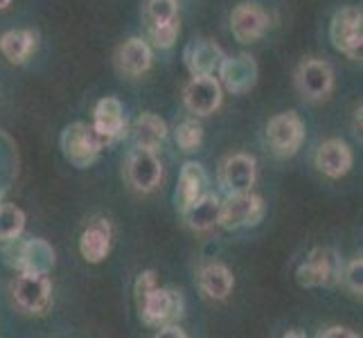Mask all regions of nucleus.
<instances>
[{
  "instance_id": "1",
  "label": "nucleus",
  "mask_w": 363,
  "mask_h": 338,
  "mask_svg": "<svg viewBox=\"0 0 363 338\" xmlns=\"http://www.w3.org/2000/svg\"><path fill=\"white\" fill-rule=\"evenodd\" d=\"M104 147L106 142L102 140V135L89 122H74L61 133V152H64L70 165L79 169L93 165Z\"/></svg>"
},
{
  "instance_id": "2",
  "label": "nucleus",
  "mask_w": 363,
  "mask_h": 338,
  "mask_svg": "<svg viewBox=\"0 0 363 338\" xmlns=\"http://www.w3.org/2000/svg\"><path fill=\"white\" fill-rule=\"evenodd\" d=\"M5 259L18 273H50L55 266V248L45 240H9L5 246Z\"/></svg>"
},
{
  "instance_id": "3",
  "label": "nucleus",
  "mask_w": 363,
  "mask_h": 338,
  "mask_svg": "<svg viewBox=\"0 0 363 338\" xmlns=\"http://www.w3.org/2000/svg\"><path fill=\"white\" fill-rule=\"evenodd\" d=\"M332 45L352 61L363 57V14L359 7H343L330 23Z\"/></svg>"
},
{
  "instance_id": "4",
  "label": "nucleus",
  "mask_w": 363,
  "mask_h": 338,
  "mask_svg": "<svg viewBox=\"0 0 363 338\" xmlns=\"http://www.w3.org/2000/svg\"><path fill=\"white\" fill-rule=\"evenodd\" d=\"M11 298L30 316H43L52 305V282L48 273H18L11 282Z\"/></svg>"
},
{
  "instance_id": "5",
  "label": "nucleus",
  "mask_w": 363,
  "mask_h": 338,
  "mask_svg": "<svg viewBox=\"0 0 363 338\" xmlns=\"http://www.w3.org/2000/svg\"><path fill=\"white\" fill-rule=\"evenodd\" d=\"M343 264L341 257L330 248H314L307 255V259L298 266L296 280L305 289H314V286H332L341 282Z\"/></svg>"
},
{
  "instance_id": "6",
  "label": "nucleus",
  "mask_w": 363,
  "mask_h": 338,
  "mask_svg": "<svg viewBox=\"0 0 363 338\" xmlns=\"http://www.w3.org/2000/svg\"><path fill=\"white\" fill-rule=\"evenodd\" d=\"M267 140L278 158H291L305 140V124L298 113L286 111L273 116L267 124Z\"/></svg>"
},
{
  "instance_id": "7",
  "label": "nucleus",
  "mask_w": 363,
  "mask_h": 338,
  "mask_svg": "<svg viewBox=\"0 0 363 338\" xmlns=\"http://www.w3.org/2000/svg\"><path fill=\"white\" fill-rule=\"evenodd\" d=\"M140 318L149 327H162V325L177 322L183 314V295L174 289L154 286L143 300H138Z\"/></svg>"
},
{
  "instance_id": "8",
  "label": "nucleus",
  "mask_w": 363,
  "mask_h": 338,
  "mask_svg": "<svg viewBox=\"0 0 363 338\" xmlns=\"http://www.w3.org/2000/svg\"><path fill=\"white\" fill-rule=\"evenodd\" d=\"M264 217V201L253 192L230 194L219 208V221L226 230L253 228Z\"/></svg>"
},
{
  "instance_id": "9",
  "label": "nucleus",
  "mask_w": 363,
  "mask_h": 338,
  "mask_svg": "<svg viewBox=\"0 0 363 338\" xmlns=\"http://www.w3.org/2000/svg\"><path fill=\"white\" fill-rule=\"evenodd\" d=\"M127 176L129 183L133 185V190L138 192L147 194L156 190L162 179V165L156 158L154 149H143V147L133 149L127 160Z\"/></svg>"
},
{
  "instance_id": "10",
  "label": "nucleus",
  "mask_w": 363,
  "mask_h": 338,
  "mask_svg": "<svg viewBox=\"0 0 363 338\" xmlns=\"http://www.w3.org/2000/svg\"><path fill=\"white\" fill-rule=\"evenodd\" d=\"M298 91L303 93V97L316 102V99L328 97L334 89V70L328 61L323 59H309L303 66L298 68L296 74Z\"/></svg>"
},
{
  "instance_id": "11",
  "label": "nucleus",
  "mask_w": 363,
  "mask_h": 338,
  "mask_svg": "<svg viewBox=\"0 0 363 338\" xmlns=\"http://www.w3.org/2000/svg\"><path fill=\"white\" fill-rule=\"evenodd\" d=\"M183 102L194 116H210L221 106V84L212 74L192 77L183 91Z\"/></svg>"
},
{
  "instance_id": "12",
  "label": "nucleus",
  "mask_w": 363,
  "mask_h": 338,
  "mask_svg": "<svg viewBox=\"0 0 363 338\" xmlns=\"http://www.w3.org/2000/svg\"><path fill=\"white\" fill-rule=\"evenodd\" d=\"M269 16L257 3H240L230 14V32L240 43H253L267 34Z\"/></svg>"
},
{
  "instance_id": "13",
  "label": "nucleus",
  "mask_w": 363,
  "mask_h": 338,
  "mask_svg": "<svg viewBox=\"0 0 363 338\" xmlns=\"http://www.w3.org/2000/svg\"><path fill=\"white\" fill-rule=\"evenodd\" d=\"M255 176H257V162L248 154L228 156L223 160L221 171H219V181L228 194L248 192L255 183Z\"/></svg>"
},
{
  "instance_id": "14",
  "label": "nucleus",
  "mask_w": 363,
  "mask_h": 338,
  "mask_svg": "<svg viewBox=\"0 0 363 338\" xmlns=\"http://www.w3.org/2000/svg\"><path fill=\"white\" fill-rule=\"evenodd\" d=\"M93 127L99 135H102L106 147L113 145L116 140H120V137L124 135V131H127V116H124V106L118 97L99 99L97 106H95Z\"/></svg>"
},
{
  "instance_id": "15",
  "label": "nucleus",
  "mask_w": 363,
  "mask_h": 338,
  "mask_svg": "<svg viewBox=\"0 0 363 338\" xmlns=\"http://www.w3.org/2000/svg\"><path fill=\"white\" fill-rule=\"evenodd\" d=\"M352 149L341 137H330L325 140L316 152V167L328 179H343L352 169Z\"/></svg>"
},
{
  "instance_id": "16",
  "label": "nucleus",
  "mask_w": 363,
  "mask_h": 338,
  "mask_svg": "<svg viewBox=\"0 0 363 338\" xmlns=\"http://www.w3.org/2000/svg\"><path fill=\"white\" fill-rule=\"evenodd\" d=\"M219 74H221L223 86H226L230 93L244 95L253 89L257 81V64L253 61V57H248V55L223 57L219 66Z\"/></svg>"
},
{
  "instance_id": "17",
  "label": "nucleus",
  "mask_w": 363,
  "mask_h": 338,
  "mask_svg": "<svg viewBox=\"0 0 363 338\" xmlns=\"http://www.w3.org/2000/svg\"><path fill=\"white\" fill-rule=\"evenodd\" d=\"M223 57H226L223 50L210 39H194L183 52L185 66L192 72V77H199V74H215V70H219L221 66Z\"/></svg>"
},
{
  "instance_id": "18",
  "label": "nucleus",
  "mask_w": 363,
  "mask_h": 338,
  "mask_svg": "<svg viewBox=\"0 0 363 338\" xmlns=\"http://www.w3.org/2000/svg\"><path fill=\"white\" fill-rule=\"evenodd\" d=\"M111 242H113V230L106 219H95L79 237V253L89 264H99L111 253Z\"/></svg>"
},
{
  "instance_id": "19",
  "label": "nucleus",
  "mask_w": 363,
  "mask_h": 338,
  "mask_svg": "<svg viewBox=\"0 0 363 338\" xmlns=\"http://www.w3.org/2000/svg\"><path fill=\"white\" fill-rule=\"evenodd\" d=\"M118 68L129 74V77H140L152 68V47L143 39H129L124 41L118 50Z\"/></svg>"
},
{
  "instance_id": "20",
  "label": "nucleus",
  "mask_w": 363,
  "mask_h": 338,
  "mask_svg": "<svg viewBox=\"0 0 363 338\" xmlns=\"http://www.w3.org/2000/svg\"><path fill=\"white\" fill-rule=\"evenodd\" d=\"M219 208H221L219 196H215L212 192H203L194 203H190L183 210L185 223L196 232H206L219 221Z\"/></svg>"
},
{
  "instance_id": "21",
  "label": "nucleus",
  "mask_w": 363,
  "mask_h": 338,
  "mask_svg": "<svg viewBox=\"0 0 363 338\" xmlns=\"http://www.w3.org/2000/svg\"><path fill=\"white\" fill-rule=\"evenodd\" d=\"M208 176L203 167L199 162H185L181 169V179H179V190H177V208L183 212L190 203H194L199 196L206 192Z\"/></svg>"
},
{
  "instance_id": "22",
  "label": "nucleus",
  "mask_w": 363,
  "mask_h": 338,
  "mask_svg": "<svg viewBox=\"0 0 363 338\" xmlns=\"http://www.w3.org/2000/svg\"><path fill=\"white\" fill-rule=\"evenodd\" d=\"M199 286L206 293V298L210 300H226L235 286V278L226 264H208L201 269V275H199Z\"/></svg>"
},
{
  "instance_id": "23",
  "label": "nucleus",
  "mask_w": 363,
  "mask_h": 338,
  "mask_svg": "<svg viewBox=\"0 0 363 338\" xmlns=\"http://www.w3.org/2000/svg\"><path fill=\"white\" fill-rule=\"evenodd\" d=\"M165 137H167L165 120L154 116V113H143V116H138V120L133 124V142H135V147L154 149V152H156Z\"/></svg>"
},
{
  "instance_id": "24",
  "label": "nucleus",
  "mask_w": 363,
  "mask_h": 338,
  "mask_svg": "<svg viewBox=\"0 0 363 338\" xmlns=\"http://www.w3.org/2000/svg\"><path fill=\"white\" fill-rule=\"evenodd\" d=\"M36 36L32 30H7L0 36V52L9 64H23L32 55Z\"/></svg>"
},
{
  "instance_id": "25",
  "label": "nucleus",
  "mask_w": 363,
  "mask_h": 338,
  "mask_svg": "<svg viewBox=\"0 0 363 338\" xmlns=\"http://www.w3.org/2000/svg\"><path fill=\"white\" fill-rule=\"evenodd\" d=\"M147 21H149V30L177 25L179 23L177 0H149L147 3Z\"/></svg>"
},
{
  "instance_id": "26",
  "label": "nucleus",
  "mask_w": 363,
  "mask_h": 338,
  "mask_svg": "<svg viewBox=\"0 0 363 338\" xmlns=\"http://www.w3.org/2000/svg\"><path fill=\"white\" fill-rule=\"evenodd\" d=\"M25 230V212L11 203H0V242L21 237Z\"/></svg>"
},
{
  "instance_id": "27",
  "label": "nucleus",
  "mask_w": 363,
  "mask_h": 338,
  "mask_svg": "<svg viewBox=\"0 0 363 338\" xmlns=\"http://www.w3.org/2000/svg\"><path fill=\"white\" fill-rule=\"evenodd\" d=\"M203 142V127L196 120H185L179 124L177 129V145L183 149L185 154L196 152Z\"/></svg>"
},
{
  "instance_id": "28",
  "label": "nucleus",
  "mask_w": 363,
  "mask_h": 338,
  "mask_svg": "<svg viewBox=\"0 0 363 338\" xmlns=\"http://www.w3.org/2000/svg\"><path fill=\"white\" fill-rule=\"evenodd\" d=\"M361 273H363V259H361V257H354V259L350 261V264L343 269V275H341V280L347 284V289L352 291L354 295H361V291H363Z\"/></svg>"
},
{
  "instance_id": "29",
  "label": "nucleus",
  "mask_w": 363,
  "mask_h": 338,
  "mask_svg": "<svg viewBox=\"0 0 363 338\" xmlns=\"http://www.w3.org/2000/svg\"><path fill=\"white\" fill-rule=\"evenodd\" d=\"M179 30H181V25H167V28H158V30H149V34H152V39L158 47H172L174 43H177L179 39Z\"/></svg>"
},
{
  "instance_id": "30",
  "label": "nucleus",
  "mask_w": 363,
  "mask_h": 338,
  "mask_svg": "<svg viewBox=\"0 0 363 338\" xmlns=\"http://www.w3.org/2000/svg\"><path fill=\"white\" fill-rule=\"evenodd\" d=\"M154 286H158V278H156V273H154V271H143L140 275H138L135 286H133V291H135V303H138V300H143L149 291L154 289Z\"/></svg>"
},
{
  "instance_id": "31",
  "label": "nucleus",
  "mask_w": 363,
  "mask_h": 338,
  "mask_svg": "<svg viewBox=\"0 0 363 338\" xmlns=\"http://www.w3.org/2000/svg\"><path fill=\"white\" fill-rule=\"evenodd\" d=\"M334 336H345V338H357L359 332H350L347 327H341V325H334V327H323L318 332V338H334Z\"/></svg>"
},
{
  "instance_id": "32",
  "label": "nucleus",
  "mask_w": 363,
  "mask_h": 338,
  "mask_svg": "<svg viewBox=\"0 0 363 338\" xmlns=\"http://www.w3.org/2000/svg\"><path fill=\"white\" fill-rule=\"evenodd\" d=\"M160 332H158V336L160 338H167V336H172V338H185L187 334L179 327L177 322H169V325H162V327H158Z\"/></svg>"
},
{
  "instance_id": "33",
  "label": "nucleus",
  "mask_w": 363,
  "mask_h": 338,
  "mask_svg": "<svg viewBox=\"0 0 363 338\" xmlns=\"http://www.w3.org/2000/svg\"><path fill=\"white\" fill-rule=\"evenodd\" d=\"M9 5H11V0H0V11L9 9Z\"/></svg>"
}]
</instances>
